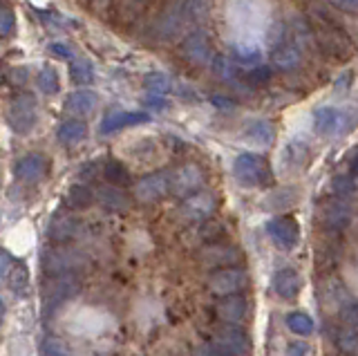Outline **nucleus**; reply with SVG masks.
Segmentation results:
<instances>
[{
	"mask_svg": "<svg viewBox=\"0 0 358 356\" xmlns=\"http://www.w3.org/2000/svg\"><path fill=\"white\" fill-rule=\"evenodd\" d=\"M150 0H112L110 3V23L115 27H132L148 12Z\"/></svg>",
	"mask_w": 358,
	"mask_h": 356,
	"instance_id": "obj_8",
	"label": "nucleus"
},
{
	"mask_svg": "<svg viewBox=\"0 0 358 356\" xmlns=\"http://www.w3.org/2000/svg\"><path fill=\"white\" fill-rule=\"evenodd\" d=\"M41 262L45 276H65V273H78V269L85 264V255L70 247H54L43 251Z\"/></svg>",
	"mask_w": 358,
	"mask_h": 356,
	"instance_id": "obj_3",
	"label": "nucleus"
},
{
	"mask_svg": "<svg viewBox=\"0 0 358 356\" xmlns=\"http://www.w3.org/2000/svg\"><path fill=\"white\" fill-rule=\"evenodd\" d=\"M54 54H59V57H63V59H70L72 57V50L70 48H65V45H52L50 48Z\"/></svg>",
	"mask_w": 358,
	"mask_h": 356,
	"instance_id": "obj_45",
	"label": "nucleus"
},
{
	"mask_svg": "<svg viewBox=\"0 0 358 356\" xmlns=\"http://www.w3.org/2000/svg\"><path fill=\"white\" fill-rule=\"evenodd\" d=\"M92 202H94V193L90 191L87 184H74V186H70V191H67V197H65V204L70 206L72 211L87 208Z\"/></svg>",
	"mask_w": 358,
	"mask_h": 356,
	"instance_id": "obj_25",
	"label": "nucleus"
},
{
	"mask_svg": "<svg viewBox=\"0 0 358 356\" xmlns=\"http://www.w3.org/2000/svg\"><path fill=\"white\" fill-rule=\"evenodd\" d=\"M334 191H336V195H338V197L350 195L354 191L352 177H336V180H334Z\"/></svg>",
	"mask_w": 358,
	"mask_h": 356,
	"instance_id": "obj_38",
	"label": "nucleus"
},
{
	"mask_svg": "<svg viewBox=\"0 0 358 356\" xmlns=\"http://www.w3.org/2000/svg\"><path fill=\"white\" fill-rule=\"evenodd\" d=\"M43 356H70V350L59 339H48L43 343Z\"/></svg>",
	"mask_w": 358,
	"mask_h": 356,
	"instance_id": "obj_36",
	"label": "nucleus"
},
{
	"mask_svg": "<svg viewBox=\"0 0 358 356\" xmlns=\"http://www.w3.org/2000/svg\"><path fill=\"white\" fill-rule=\"evenodd\" d=\"M182 57L193 65H206L210 61V43L204 31H193L182 43Z\"/></svg>",
	"mask_w": 358,
	"mask_h": 356,
	"instance_id": "obj_17",
	"label": "nucleus"
},
{
	"mask_svg": "<svg viewBox=\"0 0 358 356\" xmlns=\"http://www.w3.org/2000/svg\"><path fill=\"white\" fill-rule=\"evenodd\" d=\"M38 85H41V90L48 92V94H56V92H59L61 81H59V74H56V70L43 68L41 74H38Z\"/></svg>",
	"mask_w": 358,
	"mask_h": 356,
	"instance_id": "obj_33",
	"label": "nucleus"
},
{
	"mask_svg": "<svg viewBox=\"0 0 358 356\" xmlns=\"http://www.w3.org/2000/svg\"><path fill=\"white\" fill-rule=\"evenodd\" d=\"M350 173L354 175V177H358V152L352 157V162H350Z\"/></svg>",
	"mask_w": 358,
	"mask_h": 356,
	"instance_id": "obj_47",
	"label": "nucleus"
},
{
	"mask_svg": "<svg viewBox=\"0 0 358 356\" xmlns=\"http://www.w3.org/2000/svg\"><path fill=\"white\" fill-rule=\"evenodd\" d=\"M7 81L11 85H22V83H27V68H14V70H9L7 72Z\"/></svg>",
	"mask_w": 358,
	"mask_h": 356,
	"instance_id": "obj_42",
	"label": "nucleus"
},
{
	"mask_svg": "<svg viewBox=\"0 0 358 356\" xmlns=\"http://www.w3.org/2000/svg\"><path fill=\"white\" fill-rule=\"evenodd\" d=\"M268 76H271V72H268L266 68H255L246 74V81H249L251 85H264L268 81Z\"/></svg>",
	"mask_w": 358,
	"mask_h": 356,
	"instance_id": "obj_41",
	"label": "nucleus"
},
{
	"mask_svg": "<svg viewBox=\"0 0 358 356\" xmlns=\"http://www.w3.org/2000/svg\"><path fill=\"white\" fill-rule=\"evenodd\" d=\"M347 218H350V213H347V208L341 202L324 211V225H327V229H343L347 225Z\"/></svg>",
	"mask_w": 358,
	"mask_h": 356,
	"instance_id": "obj_31",
	"label": "nucleus"
},
{
	"mask_svg": "<svg viewBox=\"0 0 358 356\" xmlns=\"http://www.w3.org/2000/svg\"><path fill=\"white\" fill-rule=\"evenodd\" d=\"M195 356H231L227 350H222L220 345H215V343H204L201 348H197V352H195Z\"/></svg>",
	"mask_w": 358,
	"mask_h": 356,
	"instance_id": "obj_39",
	"label": "nucleus"
},
{
	"mask_svg": "<svg viewBox=\"0 0 358 356\" xmlns=\"http://www.w3.org/2000/svg\"><path fill=\"white\" fill-rule=\"evenodd\" d=\"M99 202L108 211H128L130 208V197L126 195V191H121L117 186H103L99 191Z\"/></svg>",
	"mask_w": 358,
	"mask_h": 356,
	"instance_id": "obj_23",
	"label": "nucleus"
},
{
	"mask_svg": "<svg viewBox=\"0 0 358 356\" xmlns=\"http://www.w3.org/2000/svg\"><path fill=\"white\" fill-rule=\"evenodd\" d=\"M150 117L145 113H126V110H112L103 117L101 121V132L103 135H112V132L117 130H123L128 126H139V124H145Z\"/></svg>",
	"mask_w": 358,
	"mask_h": 356,
	"instance_id": "obj_18",
	"label": "nucleus"
},
{
	"mask_svg": "<svg viewBox=\"0 0 358 356\" xmlns=\"http://www.w3.org/2000/svg\"><path fill=\"white\" fill-rule=\"evenodd\" d=\"M110 3H112V0H92V9H94V12H99L101 7H106Z\"/></svg>",
	"mask_w": 358,
	"mask_h": 356,
	"instance_id": "obj_48",
	"label": "nucleus"
},
{
	"mask_svg": "<svg viewBox=\"0 0 358 356\" xmlns=\"http://www.w3.org/2000/svg\"><path fill=\"white\" fill-rule=\"evenodd\" d=\"M213 343L220 345L222 350H227L231 356H244L251 348V341L246 336V332L240 325H229V322H224V325L215 332Z\"/></svg>",
	"mask_w": 358,
	"mask_h": 356,
	"instance_id": "obj_11",
	"label": "nucleus"
},
{
	"mask_svg": "<svg viewBox=\"0 0 358 356\" xmlns=\"http://www.w3.org/2000/svg\"><path fill=\"white\" fill-rule=\"evenodd\" d=\"M311 27L316 34L322 52L331 57L334 61H347L354 54V43L352 38L345 34V29L341 25H336L331 18L322 14L311 16Z\"/></svg>",
	"mask_w": 358,
	"mask_h": 356,
	"instance_id": "obj_2",
	"label": "nucleus"
},
{
	"mask_svg": "<svg viewBox=\"0 0 358 356\" xmlns=\"http://www.w3.org/2000/svg\"><path fill=\"white\" fill-rule=\"evenodd\" d=\"M266 233H268V238L273 240L275 247L285 251H291L300 242V227L296 218H291V215L273 218L266 225Z\"/></svg>",
	"mask_w": 358,
	"mask_h": 356,
	"instance_id": "obj_9",
	"label": "nucleus"
},
{
	"mask_svg": "<svg viewBox=\"0 0 358 356\" xmlns=\"http://www.w3.org/2000/svg\"><path fill=\"white\" fill-rule=\"evenodd\" d=\"M11 289L14 292H22V289L27 287V271L22 264H14V269H11Z\"/></svg>",
	"mask_w": 358,
	"mask_h": 356,
	"instance_id": "obj_37",
	"label": "nucleus"
},
{
	"mask_svg": "<svg viewBox=\"0 0 358 356\" xmlns=\"http://www.w3.org/2000/svg\"><path fill=\"white\" fill-rule=\"evenodd\" d=\"M352 126V119L347 117V113L338 108H318L313 113V128H316L318 135H343Z\"/></svg>",
	"mask_w": 358,
	"mask_h": 356,
	"instance_id": "obj_10",
	"label": "nucleus"
},
{
	"mask_svg": "<svg viewBox=\"0 0 358 356\" xmlns=\"http://www.w3.org/2000/svg\"><path fill=\"white\" fill-rule=\"evenodd\" d=\"M224 233H227V231H224V227L220 225V222H206V225L199 229V236L206 244L220 242L224 238Z\"/></svg>",
	"mask_w": 358,
	"mask_h": 356,
	"instance_id": "obj_34",
	"label": "nucleus"
},
{
	"mask_svg": "<svg viewBox=\"0 0 358 356\" xmlns=\"http://www.w3.org/2000/svg\"><path fill=\"white\" fill-rule=\"evenodd\" d=\"M287 325H289V329L294 332V334H300V336H309V334H313L316 322H313V318L309 314H305V311H291V314L287 316Z\"/></svg>",
	"mask_w": 358,
	"mask_h": 356,
	"instance_id": "obj_28",
	"label": "nucleus"
},
{
	"mask_svg": "<svg viewBox=\"0 0 358 356\" xmlns=\"http://www.w3.org/2000/svg\"><path fill=\"white\" fill-rule=\"evenodd\" d=\"M78 292H81V278H78V273L50 276V283H45L43 287L45 311H54L59 305L74 298Z\"/></svg>",
	"mask_w": 358,
	"mask_h": 356,
	"instance_id": "obj_4",
	"label": "nucleus"
},
{
	"mask_svg": "<svg viewBox=\"0 0 358 356\" xmlns=\"http://www.w3.org/2000/svg\"><path fill=\"white\" fill-rule=\"evenodd\" d=\"M233 175L235 180L244 186H264L271 182V171L268 164L253 152H242L233 164Z\"/></svg>",
	"mask_w": 358,
	"mask_h": 356,
	"instance_id": "obj_5",
	"label": "nucleus"
},
{
	"mask_svg": "<svg viewBox=\"0 0 358 356\" xmlns=\"http://www.w3.org/2000/svg\"><path fill=\"white\" fill-rule=\"evenodd\" d=\"M208 0H175L168 5L152 25V41L168 43L182 34V29L193 18L204 14Z\"/></svg>",
	"mask_w": 358,
	"mask_h": 356,
	"instance_id": "obj_1",
	"label": "nucleus"
},
{
	"mask_svg": "<svg viewBox=\"0 0 358 356\" xmlns=\"http://www.w3.org/2000/svg\"><path fill=\"white\" fill-rule=\"evenodd\" d=\"M273 63L278 65V68L282 70H289V68H296V65L300 63V52L298 48L294 45V43H280V45L273 50Z\"/></svg>",
	"mask_w": 358,
	"mask_h": 356,
	"instance_id": "obj_27",
	"label": "nucleus"
},
{
	"mask_svg": "<svg viewBox=\"0 0 358 356\" xmlns=\"http://www.w3.org/2000/svg\"><path fill=\"white\" fill-rule=\"evenodd\" d=\"M199 260L206 266H215V269H224V266H238L242 260V253L233 247V244H224V242H213L206 244L199 253Z\"/></svg>",
	"mask_w": 358,
	"mask_h": 356,
	"instance_id": "obj_13",
	"label": "nucleus"
},
{
	"mask_svg": "<svg viewBox=\"0 0 358 356\" xmlns=\"http://www.w3.org/2000/svg\"><path fill=\"white\" fill-rule=\"evenodd\" d=\"M96 108V94L92 90H78L65 99V113L72 117L90 115Z\"/></svg>",
	"mask_w": 358,
	"mask_h": 356,
	"instance_id": "obj_21",
	"label": "nucleus"
},
{
	"mask_svg": "<svg viewBox=\"0 0 358 356\" xmlns=\"http://www.w3.org/2000/svg\"><path fill=\"white\" fill-rule=\"evenodd\" d=\"M215 208V199H213L210 193H201L197 191L195 195H190L186 202H184V213L193 220H204L213 213Z\"/></svg>",
	"mask_w": 358,
	"mask_h": 356,
	"instance_id": "obj_22",
	"label": "nucleus"
},
{
	"mask_svg": "<svg viewBox=\"0 0 358 356\" xmlns=\"http://www.w3.org/2000/svg\"><path fill=\"white\" fill-rule=\"evenodd\" d=\"M215 314L222 322H229V325H240V322L249 314V303L240 296H224L215 303Z\"/></svg>",
	"mask_w": 358,
	"mask_h": 356,
	"instance_id": "obj_16",
	"label": "nucleus"
},
{
	"mask_svg": "<svg viewBox=\"0 0 358 356\" xmlns=\"http://www.w3.org/2000/svg\"><path fill=\"white\" fill-rule=\"evenodd\" d=\"M14 264H16V260L11 258V255L5 249H0V280H5V278L11 273Z\"/></svg>",
	"mask_w": 358,
	"mask_h": 356,
	"instance_id": "obj_40",
	"label": "nucleus"
},
{
	"mask_svg": "<svg viewBox=\"0 0 358 356\" xmlns=\"http://www.w3.org/2000/svg\"><path fill=\"white\" fill-rule=\"evenodd\" d=\"M85 132H87V128H85L83 121L70 119V121H65V124H61V128H59V141L65 143V146H74V143L85 139Z\"/></svg>",
	"mask_w": 358,
	"mask_h": 356,
	"instance_id": "obj_26",
	"label": "nucleus"
},
{
	"mask_svg": "<svg viewBox=\"0 0 358 356\" xmlns=\"http://www.w3.org/2000/svg\"><path fill=\"white\" fill-rule=\"evenodd\" d=\"M94 169H96L94 164L83 166V169H81V177H83V180H92V177H94Z\"/></svg>",
	"mask_w": 358,
	"mask_h": 356,
	"instance_id": "obj_46",
	"label": "nucleus"
},
{
	"mask_svg": "<svg viewBox=\"0 0 358 356\" xmlns=\"http://www.w3.org/2000/svg\"><path fill=\"white\" fill-rule=\"evenodd\" d=\"M246 137L255 143H271L273 141V128L266 124V121H255V124L246 130Z\"/></svg>",
	"mask_w": 358,
	"mask_h": 356,
	"instance_id": "obj_30",
	"label": "nucleus"
},
{
	"mask_svg": "<svg viewBox=\"0 0 358 356\" xmlns=\"http://www.w3.org/2000/svg\"><path fill=\"white\" fill-rule=\"evenodd\" d=\"M3 318H5V303L0 300V322H3Z\"/></svg>",
	"mask_w": 358,
	"mask_h": 356,
	"instance_id": "obj_50",
	"label": "nucleus"
},
{
	"mask_svg": "<svg viewBox=\"0 0 358 356\" xmlns=\"http://www.w3.org/2000/svg\"><path fill=\"white\" fill-rule=\"evenodd\" d=\"M101 173H103L106 182H108L110 186L126 188V186L132 184V175H130V171H128L121 162H117V159H108V162L103 164V169H101Z\"/></svg>",
	"mask_w": 358,
	"mask_h": 356,
	"instance_id": "obj_24",
	"label": "nucleus"
},
{
	"mask_svg": "<svg viewBox=\"0 0 358 356\" xmlns=\"http://www.w3.org/2000/svg\"><path fill=\"white\" fill-rule=\"evenodd\" d=\"M309 354V345L307 343H289L287 356H307Z\"/></svg>",
	"mask_w": 358,
	"mask_h": 356,
	"instance_id": "obj_44",
	"label": "nucleus"
},
{
	"mask_svg": "<svg viewBox=\"0 0 358 356\" xmlns=\"http://www.w3.org/2000/svg\"><path fill=\"white\" fill-rule=\"evenodd\" d=\"M171 193V173H152L137 184L139 202H157Z\"/></svg>",
	"mask_w": 358,
	"mask_h": 356,
	"instance_id": "obj_14",
	"label": "nucleus"
},
{
	"mask_svg": "<svg viewBox=\"0 0 358 356\" xmlns=\"http://www.w3.org/2000/svg\"><path fill=\"white\" fill-rule=\"evenodd\" d=\"M345 7H352V9H358V0H341Z\"/></svg>",
	"mask_w": 358,
	"mask_h": 356,
	"instance_id": "obj_49",
	"label": "nucleus"
},
{
	"mask_svg": "<svg viewBox=\"0 0 358 356\" xmlns=\"http://www.w3.org/2000/svg\"><path fill=\"white\" fill-rule=\"evenodd\" d=\"M201 184H204V175L193 164H186L182 169H177L175 173H171V193L179 195V197H190L195 195Z\"/></svg>",
	"mask_w": 358,
	"mask_h": 356,
	"instance_id": "obj_12",
	"label": "nucleus"
},
{
	"mask_svg": "<svg viewBox=\"0 0 358 356\" xmlns=\"http://www.w3.org/2000/svg\"><path fill=\"white\" fill-rule=\"evenodd\" d=\"M145 90L152 92V94H166L168 87H171V81H168V76L162 74V72H150L148 76H145Z\"/></svg>",
	"mask_w": 358,
	"mask_h": 356,
	"instance_id": "obj_32",
	"label": "nucleus"
},
{
	"mask_svg": "<svg viewBox=\"0 0 358 356\" xmlns=\"http://www.w3.org/2000/svg\"><path fill=\"white\" fill-rule=\"evenodd\" d=\"M7 121L14 132L18 135H27V132L36 126L38 121V104L31 94H18L9 106Z\"/></svg>",
	"mask_w": 358,
	"mask_h": 356,
	"instance_id": "obj_7",
	"label": "nucleus"
},
{
	"mask_svg": "<svg viewBox=\"0 0 358 356\" xmlns=\"http://www.w3.org/2000/svg\"><path fill=\"white\" fill-rule=\"evenodd\" d=\"M70 74H72V81L78 85H87L94 81V68H92V63L85 59H72Z\"/></svg>",
	"mask_w": 358,
	"mask_h": 356,
	"instance_id": "obj_29",
	"label": "nucleus"
},
{
	"mask_svg": "<svg viewBox=\"0 0 358 356\" xmlns=\"http://www.w3.org/2000/svg\"><path fill=\"white\" fill-rule=\"evenodd\" d=\"M14 173H16V177H18L20 182H25V184H36V182H41L43 177L50 173V159L45 157V155L31 152V155H27V157H22V159L16 164Z\"/></svg>",
	"mask_w": 358,
	"mask_h": 356,
	"instance_id": "obj_15",
	"label": "nucleus"
},
{
	"mask_svg": "<svg viewBox=\"0 0 358 356\" xmlns=\"http://www.w3.org/2000/svg\"><path fill=\"white\" fill-rule=\"evenodd\" d=\"M16 25V16L9 7H0V36L7 38Z\"/></svg>",
	"mask_w": 358,
	"mask_h": 356,
	"instance_id": "obj_35",
	"label": "nucleus"
},
{
	"mask_svg": "<svg viewBox=\"0 0 358 356\" xmlns=\"http://www.w3.org/2000/svg\"><path fill=\"white\" fill-rule=\"evenodd\" d=\"M249 287V273L240 266H224V269H215L208 278V292L217 298L224 296H235L242 294Z\"/></svg>",
	"mask_w": 358,
	"mask_h": 356,
	"instance_id": "obj_6",
	"label": "nucleus"
},
{
	"mask_svg": "<svg viewBox=\"0 0 358 356\" xmlns=\"http://www.w3.org/2000/svg\"><path fill=\"white\" fill-rule=\"evenodd\" d=\"M300 289H302V280H300L298 271H294V269H280V271H275V276H273V292L280 298L294 300L300 294Z\"/></svg>",
	"mask_w": 358,
	"mask_h": 356,
	"instance_id": "obj_20",
	"label": "nucleus"
},
{
	"mask_svg": "<svg viewBox=\"0 0 358 356\" xmlns=\"http://www.w3.org/2000/svg\"><path fill=\"white\" fill-rule=\"evenodd\" d=\"M78 229H81V222H78L74 215L70 213H56L50 222V229H48V238L52 242H70L76 238Z\"/></svg>",
	"mask_w": 358,
	"mask_h": 356,
	"instance_id": "obj_19",
	"label": "nucleus"
},
{
	"mask_svg": "<svg viewBox=\"0 0 358 356\" xmlns=\"http://www.w3.org/2000/svg\"><path fill=\"white\" fill-rule=\"evenodd\" d=\"M341 316H343V320L347 322V325H352L354 329H358V305L347 307Z\"/></svg>",
	"mask_w": 358,
	"mask_h": 356,
	"instance_id": "obj_43",
	"label": "nucleus"
}]
</instances>
